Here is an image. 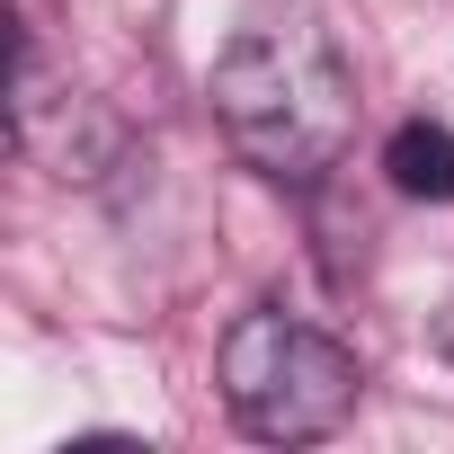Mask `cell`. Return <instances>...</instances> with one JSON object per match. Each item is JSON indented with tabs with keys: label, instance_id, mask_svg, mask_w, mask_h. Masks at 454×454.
<instances>
[{
	"label": "cell",
	"instance_id": "obj_1",
	"mask_svg": "<svg viewBox=\"0 0 454 454\" xmlns=\"http://www.w3.org/2000/svg\"><path fill=\"white\" fill-rule=\"evenodd\" d=\"M214 116L277 187H321L356 143V72L312 19H259L214 63Z\"/></svg>",
	"mask_w": 454,
	"mask_h": 454
},
{
	"label": "cell",
	"instance_id": "obj_2",
	"mask_svg": "<svg viewBox=\"0 0 454 454\" xmlns=\"http://www.w3.org/2000/svg\"><path fill=\"white\" fill-rule=\"evenodd\" d=\"M214 374H223L232 419H241L259 445H312V436L348 427V410H356V392H365L356 356H348L330 330L294 321V312H241L232 330H223Z\"/></svg>",
	"mask_w": 454,
	"mask_h": 454
},
{
	"label": "cell",
	"instance_id": "obj_5",
	"mask_svg": "<svg viewBox=\"0 0 454 454\" xmlns=\"http://www.w3.org/2000/svg\"><path fill=\"white\" fill-rule=\"evenodd\" d=\"M436 356L454 365V294H445V312H436Z\"/></svg>",
	"mask_w": 454,
	"mask_h": 454
},
{
	"label": "cell",
	"instance_id": "obj_4",
	"mask_svg": "<svg viewBox=\"0 0 454 454\" xmlns=\"http://www.w3.org/2000/svg\"><path fill=\"white\" fill-rule=\"evenodd\" d=\"M383 169H392V187H401V196H427V205H445V196H454V125H436V116H410V125L383 143Z\"/></svg>",
	"mask_w": 454,
	"mask_h": 454
},
{
	"label": "cell",
	"instance_id": "obj_3",
	"mask_svg": "<svg viewBox=\"0 0 454 454\" xmlns=\"http://www.w3.org/2000/svg\"><path fill=\"white\" fill-rule=\"evenodd\" d=\"M10 116H19V143H27L54 178H107V160L125 152V134H116V116H107L98 98L45 81L36 36H19V98H10Z\"/></svg>",
	"mask_w": 454,
	"mask_h": 454
}]
</instances>
